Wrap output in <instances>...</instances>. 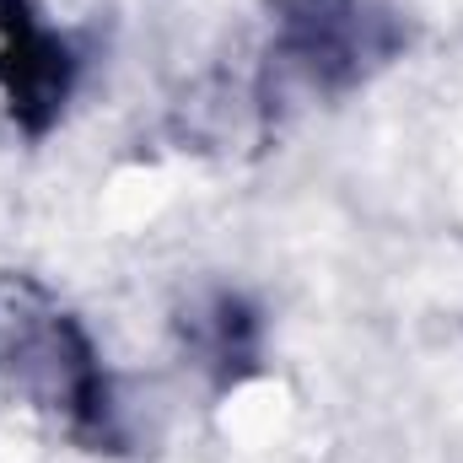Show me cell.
<instances>
[{
	"label": "cell",
	"instance_id": "1",
	"mask_svg": "<svg viewBox=\"0 0 463 463\" xmlns=\"http://www.w3.org/2000/svg\"><path fill=\"white\" fill-rule=\"evenodd\" d=\"M0 27H5V49H0V76H5V92H11V109L27 118L33 129H43L49 118L60 114L65 92H71V49L38 27L16 0H0Z\"/></svg>",
	"mask_w": 463,
	"mask_h": 463
}]
</instances>
